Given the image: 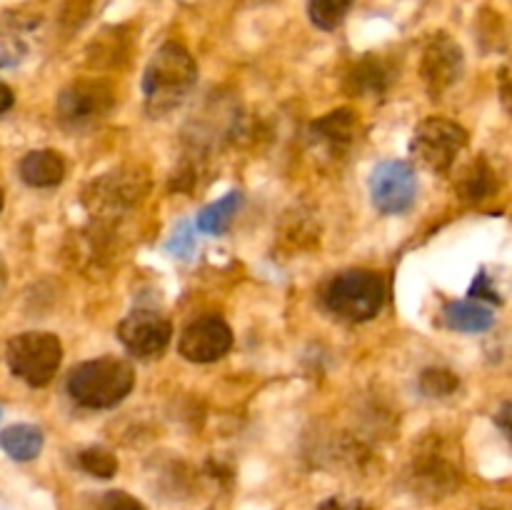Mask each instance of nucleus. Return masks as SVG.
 I'll use <instances>...</instances> for the list:
<instances>
[{
  "label": "nucleus",
  "mask_w": 512,
  "mask_h": 510,
  "mask_svg": "<svg viewBox=\"0 0 512 510\" xmlns=\"http://www.w3.org/2000/svg\"><path fill=\"white\" fill-rule=\"evenodd\" d=\"M78 465L80 470H85V473L100 480H110L118 473V458H115L108 448H103V445H93V448L80 450Z\"/></svg>",
  "instance_id": "412c9836"
},
{
  "label": "nucleus",
  "mask_w": 512,
  "mask_h": 510,
  "mask_svg": "<svg viewBox=\"0 0 512 510\" xmlns=\"http://www.w3.org/2000/svg\"><path fill=\"white\" fill-rule=\"evenodd\" d=\"M28 53L23 35H20V25H10L8 30H0V65L3 68H13Z\"/></svg>",
  "instance_id": "5701e85b"
},
{
  "label": "nucleus",
  "mask_w": 512,
  "mask_h": 510,
  "mask_svg": "<svg viewBox=\"0 0 512 510\" xmlns=\"http://www.w3.org/2000/svg\"><path fill=\"white\" fill-rule=\"evenodd\" d=\"M165 250L173 253L175 258H183V260L195 253V233L190 220H180V223L175 225V230L170 233V240L165 243Z\"/></svg>",
  "instance_id": "b1692460"
},
{
  "label": "nucleus",
  "mask_w": 512,
  "mask_h": 510,
  "mask_svg": "<svg viewBox=\"0 0 512 510\" xmlns=\"http://www.w3.org/2000/svg\"><path fill=\"white\" fill-rule=\"evenodd\" d=\"M243 200V193L230 190V193H225L220 200L205 205L198 213V228L208 235H223L225 230L230 228L235 215H238V210L243 208Z\"/></svg>",
  "instance_id": "6ab92c4d"
},
{
  "label": "nucleus",
  "mask_w": 512,
  "mask_h": 510,
  "mask_svg": "<svg viewBox=\"0 0 512 510\" xmlns=\"http://www.w3.org/2000/svg\"><path fill=\"white\" fill-rule=\"evenodd\" d=\"M483 510H500V508H483Z\"/></svg>",
  "instance_id": "2f4dec72"
},
{
  "label": "nucleus",
  "mask_w": 512,
  "mask_h": 510,
  "mask_svg": "<svg viewBox=\"0 0 512 510\" xmlns=\"http://www.w3.org/2000/svg\"><path fill=\"white\" fill-rule=\"evenodd\" d=\"M463 70L465 55L453 35L440 30L425 43L423 58H420V78H423L430 98H440L453 85H458V80L463 78Z\"/></svg>",
  "instance_id": "1a4fd4ad"
},
{
  "label": "nucleus",
  "mask_w": 512,
  "mask_h": 510,
  "mask_svg": "<svg viewBox=\"0 0 512 510\" xmlns=\"http://www.w3.org/2000/svg\"><path fill=\"white\" fill-rule=\"evenodd\" d=\"M508 418H510V403H505V405H503V410H500V418H498V423L503 425V430H505V433H510Z\"/></svg>",
  "instance_id": "c85d7f7f"
},
{
  "label": "nucleus",
  "mask_w": 512,
  "mask_h": 510,
  "mask_svg": "<svg viewBox=\"0 0 512 510\" xmlns=\"http://www.w3.org/2000/svg\"><path fill=\"white\" fill-rule=\"evenodd\" d=\"M20 178L30 188H53L65 178V160L55 150H30L20 160Z\"/></svg>",
  "instance_id": "2eb2a0df"
},
{
  "label": "nucleus",
  "mask_w": 512,
  "mask_h": 510,
  "mask_svg": "<svg viewBox=\"0 0 512 510\" xmlns=\"http://www.w3.org/2000/svg\"><path fill=\"white\" fill-rule=\"evenodd\" d=\"M495 190H498V175H495L493 165H490L483 155L470 160L463 168V173L458 175V195L465 203H483L490 195H495Z\"/></svg>",
  "instance_id": "dca6fc26"
},
{
  "label": "nucleus",
  "mask_w": 512,
  "mask_h": 510,
  "mask_svg": "<svg viewBox=\"0 0 512 510\" xmlns=\"http://www.w3.org/2000/svg\"><path fill=\"white\" fill-rule=\"evenodd\" d=\"M13 103H15V95H13V90H10L8 85H5L3 80H0V115H3V113H8V110L13 108Z\"/></svg>",
  "instance_id": "cd10ccee"
},
{
  "label": "nucleus",
  "mask_w": 512,
  "mask_h": 510,
  "mask_svg": "<svg viewBox=\"0 0 512 510\" xmlns=\"http://www.w3.org/2000/svg\"><path fill=\"white\" fill-rule=\"evenodd\" d=\"M118 338L135 358H158L170 345L173 323L158 310L138 308L120 320Z\"/></svg>",
  "instance_id": "9d476101"
},
{
  "label": "nucleus",
  "mask_w": 512,
  "mask_h": 510,
  "mask_svg": "<svg viewBox=\"0 0 512 510\" xmlns=\"http://www.w3.org/2000/svg\"><path fill=\"white\" fill-rule=\"evenodd\" d=\"M3 205H5V193H3V188H0V210H3Z\"/></svg>",
  "instance_id": "7c9ffc66"
},
{
  "label": "nucleus",
  "mask_w": 512,
  "mask_h": 510,
  "mask_svg": "<svg viewBox=\"0 0 512 510\" xmlns=\"http://www.w3.org/2000/svg\"><path fill=\"white\" fill-rule=\"evenodd\" d=\"M10 373L30 388H45L63 363V345L58 335L45 330H28L13 335L5 345Z\"/></svg>",
  "instance_id": "39448f33"
},
{
  "label": "nucleus",
  "mask_w": 512,
  "mask_h": 510,
  "mask_svg": "<svg viewBox=\"0 0 512 510\" xmlns=\"http://www.w3.org/2000/svg\"><path fill=\"white\" fill-rule=\"evenodd\" d=\"M370 198L383 215H400L413 208L418 175L405 160H383L370 173Z\"/></svg>",
  "instance_id": "6e6552de"
},
{
  "label": "nucleus",
  "mask_w": 512,
  "mask_h": 510,
  "mask_svg": "<svg viewBox=\"0 0 512 510\" xmlns=\"http://www.w3.org/2000/svg\"><path fill=\"white\" fill-rule=\"evenodd\" d=\"M253 3H258V0H253Z\"/></svg>",
  "instance_id": "72a5a7b5"
},
{
  "label": "nucleus",
  "mask_w": 512,
  "mask_h": 510,
  "mask_svg": "<svg viewBox=\"0 0 512 510\" xmlns=\"http://www.w3.org/2000/svg\"><path fill=\"white\" fill-rule=\"evenodd\" d=\"M460 480H463V470L448 440L440 435H428L420 440L405 470V483L410 493H415L425 503H438L460 488Z\"/></svg>",
  "instance_id": "7ed1b4c3"
},
{
  "label": "nucleus",
  "mask_w": 512,
  "mask_h": 510,
  "mask_svg": "<svg viewBox=\"0 0 512 510\" xmlns=\"http://www.w3.org/2000/svg\"><path fill=\"white\" fill-rule=\"evenodd\" d=\"M45 435L38 425L30 423H15L0 433V448L18 463H28L35 460L43 450Z\"/></svg>",
  "instance_id": "f3484780"
},
{
  "label": "nucleus",
  "mask_w": 512,
  "mask_h": 510,
  "mask_svg": "<svg viewBox=\"0 0 512 510\" xmlns=\"http://www.w3.org/2000/svg\"><path fill=\"white\" fill-rule=\"evenodd\" d=\"M0 415H3V410H0Z\"/></svg>",
  "instance_id": "473e14b6"
},
{
  "label": "nucleus",
  "mask_w": 512,
  "mask_h": 510,
  "mask_svg": "<svg viewBox=\"0 0 512 510\" xmlns=\"http://www.w3.org/2000/svg\"><path fill=\"white\" fill-rule=\"evenodd\" d=\"M355 0H308V18L315 28L335 30L350 13Z\"/></svg>",
  "instance_id": "aec40b11"
},
{
  "label": "nucleus",
  "mask_w": 512,
  "mask_h": 510,
  "mask_svg": "<svg viewBox=\"0 0 512 510\" xmlns=\"http://www.w3.org/2000/svg\"><path fill=\"white\" fill-rule=\"evenodd\" d=\"M113 105V85L98 78H78L60 90L58 123L70 133H80L108 118Z\"/></svg>",
  "instance_id": "423d86ee"
},
{
  "label": "nucleus",
  "mask_w": 512,
  "mask_h": 510,
  "mask_svg": "<svg viewBox=\"0 0 512 510\" xmlns=\"http://www.w3.org/2000/svg\"><path fill=\"white\" fill-rule=\"evenodd\" d=\"M233 348V330L220 315H200L185 325L178 353L190 363H215Z\"/></svg>",
  "instance_id": "9b49d317"
},
{
  "label": "nucleus",
  "mask_w": 512,
  "mask_h": 510,
  "mask_svg": "<svg viewBox=\"0 0 512 510\" xmlns=\"http://www.w3.org/2000/svg\"><path fill=\"white\" fill-rule=\"evenodd\" d=\"M318 510H373L363 500H348V498H328L318 505Z\"/></svg>",
  "instance_id": "bb28decb"
},
{
  "label": "nucleus",
  "mask_w": 512,
  "mask_h": 510,
  "mask_svg": "<svg viewBox=\"0 0 512 510\" xmlns=\"http://www.w3.org/2000/svg\"><path fill=\"white\" fill-rule=\"evenodd\" d=\"M148 190V180L138 173H108L100 180H95L88 190H85L83 200L90 210H103V213H113V210L130 208L138 203Z\"/></svg>",
  "instance_id": "f8f14e48"
},
{
  "label": "nucleus",
  "mask_w": 512,
  "mask_h": 510,
  "mask_svg": "<svg viewBox=\"0 0 512 510\" xmlns=\"http://www.w3.org/2000/svg\"><path fill=\"white\" fill-rule=\"evenodd\" d=\"M443 320L450 330H460V333H485V330L493 328L495 315L493 310L473 303V300H455V303L445 305Z\"/></svg>",
  "instance_id": "a211bd4d"
},
{
  "label": "nucleus",
  "mask_w": 512,
  "mask_h": 510,
  "mask_svg": "<svg viewBox=\"0 0 512 510\" xmlns=\"http://www.w3.org/2000/svg\"><path fill=\"white\" fill-rule=\"evenodd\" d=\"M198 80V65L180 43H163L150 58L143 75L145 110L153 118L178 108Z\"/></svg>",
  "instance_id": "f257e3e1"
},
{
  "label": "nucleus",
  "mask_w": 512,
  "mask_h": 510,
  "mask_svg": "<svg viewBox=\"0 0 512 510\" xmlns=\"http://www.w3.org/2000/svg\"><path fill=\"white\" fill-rule=\"evenodd\" d=\"M395 65L390 58L378 53H368L350 68L345 88L358 98H373V95H385L390 85L395 83Z\"/></svg>",
  "instance_id": "ddd939ff"
},
{
  "label": "nucleus",
  "mask_w": 512,
  "mask_h": 510,
  "mask_svg": "<svg viewBox=\"0 0 512 510\" xmlns=\"http://www.w3.org/2000/svg\"><path fill=\"white\" fill-rule=\"evenodd\" d=\"M323 305L345 323H365L380 313L385 303V283L378 273L363 268L343 270L325 283Z\"/></svg>",
  "instance_id": "20e7f679"
},
{
  "label": "nucleus",
  "mask_w": 512,
  "mask_h": 510,
  "mask_svg": "<svg viewBox=\"0 0 512 510\" xmlns=\"http://www.w3.org/2000/svg\"><path fill=\"white\" fill-rule=\"evenodd\" d=\"M3 288H5V268L3 263H0V293H3Z\"/></svg>",
  "instance_id": "c756f323"
},
{
  "label": "nucleus",
  "mask_w": 512,
  "mask_h": 510,
  "mask_svg": "<svg viewBox=\"0 0 512 510\" xmlns=\"http://www.w3.org/2000/svg\"><path fill=\"white\" fill-rule=\"evenodd\" d=\"M458 385V375L448 368H425L418 380L420 393L428 395V398H448L458 390Z\"/></svg>",
  "instance_id": "4be33fe9"
},
{
  "label": "nucleus",
  "mask_w": 512,
  "mask_h": 510,
  "mask_svg": "<svg viewBox=\"0 0 512 510\" xmlns=\"http://www.w3.org/2000/svg\"><path fill=\"white\" fill-rule=\"evenodd\" d=\"M98 510H145V505L125 490H105L98 498Z\"/></svg>",
  "instance_id": "393cba45"
},
{
  "label": "nucleus",
  "mask_w": 512,
  "mask_h": 510,
  "mask_svg": "<svg viewBox=\"0 0 512 510\" xmlns=\"http://www.w3.org/2000/svg\"><path fill=\"white\" fill-rule=\"evenodd\" d=\"M468 295H470V298L490 300V303H495V305L503 303V298H500V290L495 288L493 278H490V275L485 273V270H480V273L475 275V280H473V285H470Z\"/></svg>",
  "instance_id": "a878e982"
},
{
  "label": "nucleus",
  "mask_w": 512,
  "mask_h": 510,
  "mask_svg": "<svg viewBox=\"0 0 512 510\" xmlns=\"http://www.w3.org/2000/svg\"><path fill=\"white\" fill-rule=\"evenodd\" d=\"M360 133L358 113L350 108H338L333 113H325L323 118L310 123V135L315 143L325 145L330 153H340L353 145V140Z\"/></svg>",
  "instance_id": "4468645a"
},
{
  "label": "nucleus",
  "mask_w": 512,
  "mask_h": 510,
  "mask_svg": "<svg viewBox=\"0 0 512 510\" xmlns=\"http://www.w3.org/2000/svg\"><path fill=\"white\" fill-rule=\"evenodd\" d=\"M68 395L88 410H108L123 403L135 388V370L128 360L103 355L80 363L68 375Z\"/></svg>",
  "instance_id": "f03ea898"
},
{
  "label": "nucleus",
  "mask_w": 512,
  "mask_h": 510,
  "mask_svg": "<svg viewBox=\"0 0 512 510\" xmlns=\"http://www.w3.org/2000/svg\"><path fill=\"white\" fill-rule=\"evenodd\" d=\"M468 145V130L448 118H425L415 128L410 153L423 168L445 173Z\"/></svg>",
  "instance_id": "0eeeda50"
}]
</instances>
